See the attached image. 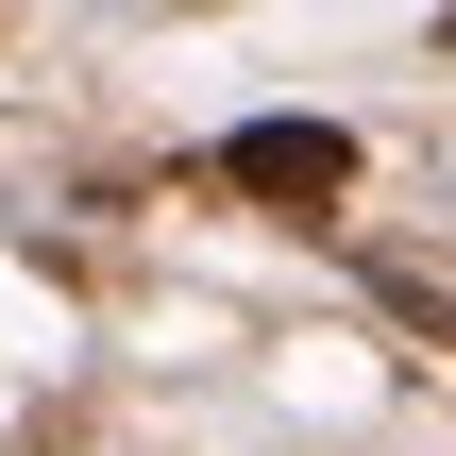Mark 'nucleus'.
Here are the masks:
<instances>
[{
	"instance_id": "f257e3e1",
	"label": "nucleus",
	"mask_w": 456,
	"mask_h": 456,
	"mask_svg": "<svg viewBox=\"0 0 456 456\" xmlns=\"http://www.w3.org/2000/svg\"><path fill=\"white\" fill-rule=\"evenodd\" d=\"M220 186L305 220V203H338V186H355V135H338V118H237V135H220Z\"/></svg>"
}]
</instances>
